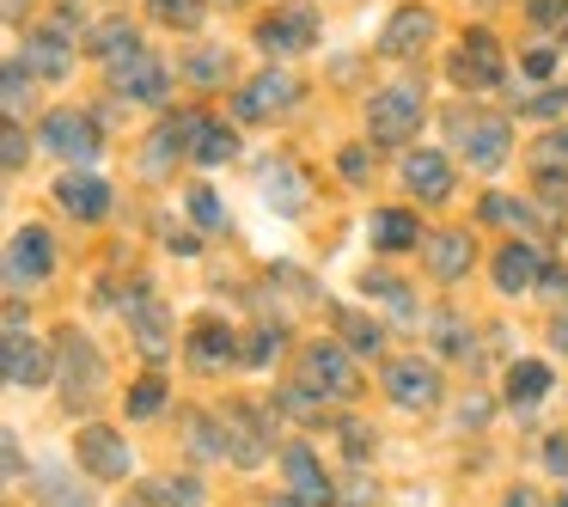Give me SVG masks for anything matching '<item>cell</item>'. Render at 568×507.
<instances>
[{"instance_id": "cell-1", "label": "cell", "mask_w": 568, "mask_h": 507, "mask_svg": "<svg viewBox=\"0 0 568 507\" xmlns=\"http://www.w3.org/2000/svg\"><path fill=\"white\" fill-rule=\"evenodd\" d=\"M422 129V92L416 87H379L367 99V135L373 148H404Z\"/></svg>"}, {"instance_id": "cell-2", "label": "cell", "mask_w": 568, "mask_h": 507, "mask_svg": "<svg viewBox=\"0 0 568 507\" xmlns=\"http://www.w3.org/2000/svg\"><path fill=\"white\" fill-rule=\"evenodd\" d=\"M300 367H306V385H324V397H336V404H355L361 397V367H355V348H348L343 336L306 343Z\"/></svg>"}, {"instance_id": "cell-3", "label": "cell", "mask_w": 568, "mask_h": 507, "mask_svg": "<svg viewBox=\"0 0 568 507\" xmlns=\"http://www.w3.org/2000/svg\"><path fill=\"white\" fill-rule=\"evenodd\" d=\"M453 148L465 153L477 172H495V165H507V148H514V129H507V116H483V111H458L453 116Z\"/></svg>"}, {"instance_id": "cell-4", "label": "cell", "mask_w": 568, "mask_h": 507, "mask_svg": "<svg viewBox=\"0 0 568 507\" xmlns=\"http://www.w3.org/2000/svg\"><path fill=\"white\" fill-rule=\"evenodd\" d=\"M104 68H111V87L129 92L135 104H165V99H172V74H165V62L153 50H141V43H135V50H123V55H111Z\"/></svg>"}, {"instance_id": "cell-5", "label": "cell", "mask_w": 568, "mask_h": 507, "mask_svg": "<svg viewBox=\"0 0 568 507\" xmlns=\"http://www.w3.org/2000/svg\"><path fill=\"white\" fill-rule=\"evenodd\" d=\"M50 275H55V239L43 226H19L13 245H7V287H13L7 300H26V287L50 282Z\"/></svg>"}, {"instance_id": "cell-6", "label": "cell", "mask_w": 568, "mask_h": 507, "mask_svg": "<svg viewBox=\"0 0 568 507\" xmlns=\"http://www.w3.org/2000/svg\"><path fill=\"white\" fill-rule=\"evenodd\" d=\"M38 148L55 153V160H68V165H92L99 160V123L80 116V111H50L38 123Z\"/></svg>"}, {"instance_id": "cell-7", "label": "cell", "mask_w": 568, "mask_h": 507, "mask_svg": "<svg viewBox=\"0 0 568 507\" xmlns=\"http://www.w3.org/2000/svg\"><path fill=\"white\" fill-rule=\"evenodd\" d=\"M385 397H392L397 409H440L446 379H440V367H434V361L404 355V361H392V367H385Z\"/></svg>"}, {"instance_id": "cell-8", "label": "cell", "mask_w": 568, "mask_h": 507, "mask_svg": "<svg viewBox=\"0 0 568 507\" xmlns=\"http://www.w3.org/2000/svg\"><path fill=\"white\" fill-rule=\"evenodd\" d=\"M446 74H453V87H465V92L501 87V43H495V31H465V43L453 50Z\"/></svg>"}, {"instance_id": "cell-9", "label": "cell", "mask_w": 568, "mask_h": 507, "mask_svg": "<svg viewBox=\"0 0 568 507\" xmlns=\"http://www.w3.org/2000/svg\"><path fill=\"white\" fill-rule=\"evenodd\" d=\"M123 318H129V336H135V348L148 361H165L172 355V318H165L160 294H153L148 282H135V294L123 300Z\"/></svg>"}, {"instance_id": "cell-10", "label": "cell", "mask_w": 568, "mask_h": 507, "mask_svg": "<svg viewBox=\"0 0 568 507\" xmlns=\"http://www.w3.org/2000/svg\"><path fill=\"white\" fill-rule=\"evenodd\" d=\"M74 458L80 470H92L99 483H123L129 470H135V453H129V440L116 428H104V422H92V428H80L74 440Z\"/></svg>"}, {"instance_id": "cell-11", "label": "cell", "mask_w": 568, "mask_h": 507, "mask_svg": "<svg viewBox=\"0 0 568 507\" xmlns=\"http://www.w3.org/2000/svg\"><path fill=\"white\" fill-rule=\"evenodd\" d=\"M99 392H104V355L80 331H68L62 336V397H68V409L92 404Z\"/></svg>"}, {"instance_id": "cell-12", "label": "cell", "mask_w": 568, "mask_h": 507, "mask_svg": "<svg viewBox=\"0 0 568 507\" xmlns=\"http://www.w3.org/2000/svg\"><path fill=\"white\" fill-rule=\"evenodd\" d=\"M257 43L270 55H300V50H312L318 43V7L312 0H294V7H282V13H270L257 26Z\"/></svg>"}, {"instance_id": "cell-13", "label": "cell", "mask_w": 568, "mask_h": 507, "mask_svg": "<svg viewBox=\"0 0 568 507\" xmlns=\"http://www.w3.org/2000/svg\"><path fill=\"white\" fill-rule=\"evenodd\" d=\"M294 99H300V80L282 74V68H263L257 80H245V87H239L233 116H239V123H270V116L287 111Z\"/></svg>"}, {"instance_id": "cell-14", "label": "cell", "mask_w": 568, "mask_h": 507, "mask_svg": "<svg viewBox=\"0 0 568 507\" xmlns=\"http://www.w3.org/2000/svg\"><path fill=\"white\" fill-rule=\"evenodd\" d=\"M544 275H550V263H544L538 239H507V245L495 251V287H501V294H531Z\"/></svg>"}, {"instance_id": "cell-15", "label": "cell", "mask_w": 568, "mask_h": 507, "mask_svg": "<svg viewBox=\"0 0 568 507\" xmlns=\"http://www.w3.org/2000/svg\"><path fill=\"white\" fill-rule=\"evenodd\" d=\"M282 470H287V495H294V501H306V507H331L336 501L331 477H324L318 453H312L306 440H287L282 446Z\"/></svg>"}, {"instance_id": "cell-16", "label": "cell", "mask_w": 568, "mask_h": 507, "mask_svg": "<svg viewBox=\"0 0 568 507\" xmlns=\"http://www.w3.org/2000/svg\"><path fill=\"white\" fill-rule=\"evenodd\" d=\"M0 367H7V385H13V392H31V385L50 379V355H43V343L26 336V331H7V343H0Z\"/></svg>"}, {"instance_id": "cell-17", "label": "cell", "mask_w": 568, "mask_h": 507, "mask_svg": "<svg viewBox=\"0 0 568 507\" xmlns=\"http://www.w3.org/2000/svg\"><path fill=\"white\" fill-rule=\"evenodd\" d=\"M55 202H62V214H74V221H104L111 214V184L92 172H62V184H55Z\"/></svg>"}, {"instance_id": "cell-18", "label": "cell", "mask_w": 568, "mask_h": 507, "mask_svg": "<svg viewBox=\"0 0 568 507\" xmlns=\"http://www.w3.org/2000/svg\"><path fill=\"white\" fill-rule=\"evenodd\" d=\"M428 38H434V13H428V7H397V13L385 19V31H379V55L404 62V55H416Z\"/></svg>"}, {"instance_id": "cell-19", "label": "cell", "mask_w": 568, "mask_h": 507, "mask_svg": "<svg viewBox=\"0 0 568 507\" xmlns=\"http://www.w3.org/2000/svg\"><path fill=\"white\" fill-rule=\"evenodd\" d=\"M404 184L416 190L422 202H446L453 196V165H446L440 148H409L404 153Z\"/></svg>"}, {"instance_id": "cell-20", "label": "cell", "mask_w": 568, "mask_h": 507, "mask_svg": "<svg viewBox=\"0 0 568 507\" xmlns=\"http://www.w3.org/2000/svg\"><path fill=\"white\" fill-rule=\"evenodd\" d=\"M19 55H26V62L38 68L43 80H68V74H74V43H68V31H62V26L31 31L26 50H19Z\"/></svg>"}, {"instance_id": "cell-21", "label": "cell", "mask_w": 568, "mask_h": 507, "mask_svg": "<svg viewBox=\"0 0 568 507\" xmlns=\"http://www.w3.org/2000/svg\"><path fill=\"white\" fill-rule=\"evenodd\" d=\"M422 257H428L434 282H458L477 263V245H470V233H434V239H422Z\"/></svg>"}, {"instance_id": "cell-22", "label": "cell", "mask_w": 568, "mask_h": 507, "mask_svg": "<svg viewBox=\"0 0 568 507\" xmlns=\"http://www.w3.org/2000/svg\"><path fill=\"white\" fill-rule=\"evenodd\" d=\"M306 196H312V184H306V172H300L294 160L263 165V202H270L275 214H300V209H306Z\"/></svg>"}, {"instance_id": "cell-23", "label": "cell", "mask_w": 568, "mask_h": 507, "mask_svg": "<svg viewBox=\"0 0 568 507\" xmlns=\"http://www.w3.org/2000/svg\"><path fill=\"white\" fill-rule=\"evenodd\" d=\"M221 428H226V458H233V465H245V470H257L263 458H270V446H263V428H257V416H251V409H226L221 416Z\"/></svg>"}, {"instance_id": "cell-24", "label": "cell", "mask_w": 568, "mask_h": 507, "mask_svg": "<svg viewBox=\"0 0 568 507\" xmlns=\"http://www.w3.org/2000/svg\"><path fill=\"white\" fill-rule=\"evenodd\" d=\"M190 361H196L202 373H221L226 361H239L233 331H226L221 318H196V324H190Z\"/></svg>"}, {"instance_id": "cell-25", "label": "cell", "mask_w": 568, "mask_h": 507, "mask_svg": "<svg viewBox=\"0 0 568 507\" xmlns=\"http://www.w3.org/2000/svg\"><path fill=\"white\" fill-rule=\"evenodd\" d=\"M367 239H373V251L397 257V251H416L422 245V226H416V214H409V209H379V214H373V226H367Z\"/></svg>"}, {"instance_id": "cell-26", "label": "cell", "mask_w": 568, "mask_h": 507, "mask_svg": "<svg viewBox=\"0 0 568 507\" xmlns=\"http://www.w3.org/2000/svg\"><path fill=\"white\" fill-rule=\"evenodd\" d=\"M550 367H544V361H514V367H507V404L514 409H531V404H544V397H550Z\"/></svg>"}, {"instance_id": "cell-27", "label": "cell", "mask_w": 568, "mask_h": 507, "mask_svg": "<svg viewBox=\"0 0 568 507\" xmlns=\"http://www.w3.org/2000/svg\"><path fill=\"white\" fill-rule=\"evenodd\" d=\"M148 19L165 31H196L209 19V0H148Z\"/></svg>"}, {"instance_id": "cell-28", "label": "cell", "mask_w": 568, "mask_h": 507, "mask_svg": "<svg viewBox=\"0 0 568 507\" xmlns=\"http://www.w3.org/2000/svg\"><path fill=\"white\" fill-rule=\"evenodd\" d=\"M226 74H233V55L214 50V43H202V50L184 55V80H196V87H221Z\"/></svg>"}, {"instance_id": "cell-29", "label": "cell", "mask_w": 568, "mask_h": 507, "mask_svg": "<svg viewBox=\"0 0 568 507\" xmlns=\"http://www.w3.org/2000/svg\"><path fill=\"white\" fill-rule=\"evenodd\" d=\"M336 336H343L355 355H379L385 348V331L373 318H361V312H336Z\"/></svg>"}, {"instance_id": "cell-30", "label": "cell", "mask_w": 568, "mask_h": 507, "mask_svg": "<svg viewBox=\"0 0 568 507\" xmlns=\"http://www.w3.org/2000/svg\"><path fill=\"white\" fill-rule=\"evenodd\" d=\"M31 74H38V68H31L26 55H7V80H0V104H7V116H19L31 104Z\"/></svg>"}, {"instance_id": "cell-31", "label": "cell", "mask_w": 568, "mask_h": 507, "mask_svg": "<svg viewBox=\"0 0 568 507\" xmlns=\"http://www.w3.org/2000/svg\"><path fill=\"white\" fill-rule=\"evenodd\" d=\"M239 153V135L226 123H202V135H196V153H190V160L196 165H226Z\"/></svg>"}, {"instance_id": "cell-32", "label": "cell", "mask_w": 568, "mask_h": 507, "mask_svg": "<svg viewBox=\"0 0 568 507\" xmlns=\"http://www.w3.org/2000/svg\"><path fill=\"white\" fill-rule=\"evenodd\" d=\"M135 43H141V38H135V26H129V19H104V26L87 38V50L99 55V62H111V55L135 50Z\"/></svg>"}, {"instance_id": "cell-33", "label": "cell", "mask_w": 568, "mask_h": 507, "mask_svg": "<svg viewBox=\"0 0 568 507\" xmlns=\"http://www.w3.org/2000/svg\"><path fill=\"white\" fill-rule=\"evenodd\" d=\"M428 331H434V348H440V355H470V324L458 318V312H434Z\"/></svg>"}, {"instance_id": "cell-34", "label": "cell", "mask_w": 568, "mask_h": 507, "mask_svg": "<svg viewBox=\"0 0 568 507\" xmlns=\"http://www.w3.org/2000/svg\"><path fill=\"white\" fill-rule=\"evenodd\" d=\"M184 209H190V221H196L202 233H226V209H221V196H214L209 184L184 190Z\"/></svg>"}, {"instance_id": "cell-35", "label": "cell", "mask_w": 568, "mask_h": 507, "mask_svg": "<svg viewBox=\"0 0 568 507\" xmlns=\"http://www.w3.org/2000/svg\"><path fill=\"white\" fill-rule=\"evenodd\" d=\"M531 172L538 178H556V172H568V129H550V135L531 148Z\"/></svg>"}, {"instance_id": "cell-36", "label": "cell", "mask_w": 568, "mask_h": 507, "mask_svg": "<svg viewBox=\"0 0 568 507\" xmlns=\"http://www.w3.org/2000/svg\"><path fill=\"white\" fill-rule=\"evenodd\" d=\"M123 404H129V416H135V422L160 416V409H165V379H153V373H148V379H135L123 392Z\"/></svg>"}, {"instance_id": "cell-37", "label": "cell", "mask_w": 568, "mask_h": 507, "mask_svg": "<svg viewBox=\"0 0 568 507\" xmlns=\"http://www.w3.org/2000/svg\"><path fill=\"white\" fill-rule=\"evenodd\" d=\"M148 501H160V507H202V483L196 477H165V483H153V489H148Z\"/></svg>"}, {"instance_id": "cell-38", "label": "cell", "mask_w": 568, "mask_h": 507, "mask_svg": "<svg viewBox=\"0 0 568 507\" xmlns=\"http://www.w3.org/2000/svg\"><path fill=\"white\" fill-rule=\"evenodd\" d=\"M367 294H379L385 306L397 312V318H416V306H409V287H404V282H367Z\"/></svg>"}, {"instance_id": "cell-39", "label": "cell", "mask_w": 568, "mask_h": 507, "mask_svg": "<svg viewBox=\"0 0 568 507\" xmlns=\"http://www.w3.org/2000/svg\"><path fill=\"white\" fill-rule=\"evenodd\" d=\"M275 348H282V331H270V324H263V331H257V336H251V348H245V361H251V367H263V361H270V355H275Z\"/></svg>"}, {"instance_id": "cell-40", "label": "cell", "mask_w": 568, "mask_h": 507, "mask_svg": "<svg viewBox=\"0 0 568 507\" xmlns=\"http://www.w3.org/2000/svg\"><path fill=\"white\" fill-rule=\"evenodd\" d=\"M0 160H7V172L26 165V129H19V123H7V148H0Z\"/></svg>"}, {"instance_id": "cell-41", "label": "cell", "mask_w": 568, "mask_h": 507, "mask_svg": "<svg viewBox=\"0 0 568 507\" xmlns=\"http://www.w3.org/2000/svg\"><path fill=\"white\" fill-rule=\"evenodd\" d=\"M531 111H538V116H562L568 111V87H544L538 99H531Z\"/></svg>"}, {"instance_id": "cell-42", "label": "cell", "mask_w": 568, "mask_h": 507, "mask_svg": "<svg viewBox=\"0 0 568 507\" xmlns=\"http://www.w3.org/2000/svg\"><path fill=\"white\" fill-rule=\"evenodd\" d=\"M544 465H550L556 477H568V434H550V440H544Z\"/></svg>"}, {"instance_id": "cell-43", "label": "cell", "mask_w": 568, "mask_h": 507, "mask_svg": "<svg viewBox=\"0 0 568 507\" xmlns=\"http://www.w3.org/2000/svg\"><path fill=\"white\" fill-rule=\"evenodd\" d=\"M550 68H556V50H550V43H538V50H526V74H531V80H544Z\"/></svg>"}, {"instance_id": "cell-44", "label": "cell", "mask_w": 568, "mask_h": 507, "mask_svg": "<svg viewBox=\"0 0 568 507\" xmlns=\"http://www.w3.org/2000/svg\"><path fill=\"white\" fill-rule=\"evenodd\" d=\"M367 440H373V434L361 428V422H343V446H348V458H367Z\"/></svg>"}, {"instance_id": "cell-45", "label": "cell", "mask_w": 568, "mask_h": 507, "mask_svg": "<svg viewBox=\"0 0 568 507\" xmlns=\"http://www.w3.org/2000/svg\"><path fill=\"white\" fill-rule=\"evenodd\" d=\"M531 19H538V26H556V19H568V0H531Z\"/></svg>"}, {"instance_id": "cell-46", "label": "cell", "mask_w": 568, "mask_h": 507, "mask_svg": "<svg viewBox=\"0 0 568 507\" xmlns=\"http://www.w3.org/2000/svg\"><path fill=\"white\" fill-rule=\"evenodd\" d=\"M343 178H367V148H343Z\"/></svg>"}, {"instance_id": "cell-47", "label": "cell", "mask_w": 568, "mask_h": 507, "mask_svg": "<svg viewBox=\"0 0 568 507\" xmlns=\"http://www.w3.org/2000/svg\"><path fill=\"white\" fill-rule=\"evenodd\" d=\"M26 477V458H19V434H7V483Z\"/></svg>"}, {"instance_id": "cell-48", "label": "cell", "mask_w": 568, "mask_h": 507, "mask_svg": "<svg viewBox=\"0 0 568 507\" xmlns=\"http://www.w3.org/2000/svg\"><path fill=\"white\" fill-rule=\"evenodd\" d=\"M501 507H544V501H538L531 489H507V501H501Z\"/></svg>"}, {"instance_id": "cell-49", "label": "cell", "mask_w": 568, "mask_h": 507, "mask_svg": "<svg viewBox=\"0 0 568 507\" xmlns=\"http://www.w3.org/2000/svg\"><path fill=\"white\" fill-rule=\"evenodd\" d=\"M550 343H556V348H562V355H568V312H562V318L550 324Z\"/></svg>"}, {"instance_id": "cell-50", "label": "cell", "mask_w": 568, "mask_h": 507, "mask_svg": "<svg viewBox=\"0 0 568 507\" xmlns=\"http://www.w3.org/2000/svg\"><path fill=\"white\" fill-rule=\"evenodd\" d=\"M7 19H26V0H7Z\"/></svg>"}, {"instance_id": "cell-51", "label": "cell", "mask_w": 568, "mask_h": 507, "mask_svg": "<svg viewBox=\"0 0 568 507\" xmlns=\"http://www.w3.org/2000/svg\"><path fill=\"white\" fill-rule=\"evenodd\" d=\"M270 507H306V501H294V495H275V501Z\"/></svg>"}, {"instance_id": "cell-52", "label": "cell", "mask_w": 568, "mask_h": 507, "mask_svg": "<svg viewBox=\"0 0 568 507\" xmlns=\"http://www.w3.org/2000/svg\"><path fill=\"white\" fill-rule=\"evenodd\" d=\"M556 507H568V489H562V501H556Z\"/></svg>"}]
</instances>
